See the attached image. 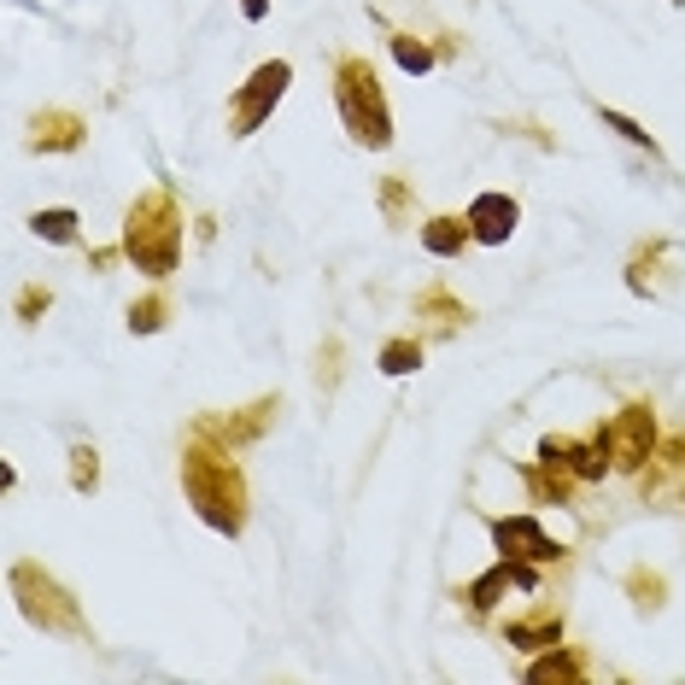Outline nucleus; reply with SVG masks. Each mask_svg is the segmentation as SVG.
Wrapping results in <instances>:
<instances>
[{"instance_id": "nucleus-1", "label": "nucleus", "mask_w": 685, "mask_h": 685, "mask_svg": "<svg viewBox=\"0 0 685 685\" xmlns=\"http://www.w3.org/2000/svg\"><path fill=\"white\" fill-rule=\"evenodd\" d=\"M340 106H346V123H351V135H358V141H369V147H387V141H392L376 71L358 65V59H346V65H340Z\"/></svg>"}, {"instance_id": "nucleus-12", "label": "nucleus", "mask_w": 685, "mask_h": 685, "mask_svg": "<svg viewBox=\"0 0 685 685\" xmlns=\"http://www.w3.org/2000/svg\"><path fill=\"white\" fill-rule=\"evenodd\" d=\"M604 123H610V130H621V135H627L633 147H651V130H638L633 117H621V112H604Z\"/></svg>"}, {"instance_id": "nucleus-11", "label": "nucleus", "mask_w": 685, "mask_h": 685, "mask_svg": "<svg viewBox=\"0 0 685 685\" xmlns=\"http://www.w3.org/2000/svg\"><path fill=\"white\" fill-rule=\"evenodd\" d=\"M528 679H580V662L574 656H545V662H533Z\"/></svg>"}, {"instance_id": "nucleus-2", "label": "nucleus", "mask_w": 685, "mask_h": 685, "mask_svg": "<svg viewBox=\"0 0 685 685\" xmlns=\"http://www.w3.org/2000/svg\"><path fill=\"white\" fill-rule=\"evenodd\" d=\"M287 76H294V65H287V59H276V65H258V71H253V82H246V89L235 94V135H253V130H258L264 112L287 94Z\"/></svg>"}, {"instance_id": "nucleus-3", "label": "nucleus", "mask_w": 685, "mask_h": 685, "mask_svg": "<svg viewBox=\"0 0 685 685\" xmlns=\"http://www.w3.org/2000/svg\"><path fill=\"white\" fill-rule=\"evenodd\" d=\"M492 539L504 545V556H515V563H551V556H563V551H556L545 533H539V522H528V515L492 522Z\"/></svg>"}, {"instance_id": "nucleus-14", "label": "nucleus", "mask_w": 685, "mask_h": 685, "mask_svg": "<svg viewBox=\"0 0 685 685\" xmlns=\"http://www.w3.org/2000/svg\"><path fill=\"white\" fill-rule=\"evenodd\" d=\"M241 12H246V18H264V12H269V0H241Z\"/></svg>"}, {"instance_id": "nucleus-7", "label": "nucleus", "mask_w": 685, "mask_h": 685, "mask_svg": "<svg viewBox=\"0 0 685 685\" xmlns=\"http://www.w3.org/2000/svg\"><path fill=\"white\" fill-rule=\"evenodd\" d=\"M30 228H35L41 241H59V246H65V241H76V212H65V205H59V212H35Z\"/></svg>"}, {"instance_id": "nucleus-13", "label": "nucleus", "mask_w": 685, "mask_h": 685, "mask_svg": "<svg viewBox=\"0 0 685 685\" xmlns=\"http://www.w3.org/2000/svg\"><path fill=\"white\" fill-rule=\"evenodd\" d=\"M159 310H164V305H159V299H147L141 310H130V328H141V335H147V328H159V323H164Z\"/></svg>"}, {"instance_id": "nucleus-6", "label": "nucleus", "mask_w": 685, "mask_h": 685, "mask_svg": "<svg viewBox=\"0 0 685 685\" xmlns=\"http://www.w3.org/2000/svg\"><path fill=\"white\" fill-rule=\"evenodd\" d=\"M463 241H469V223H457V217H433L422 228V246H428V253H440V258L463 253Z\"/></svg>"}, {"instance_id": "nucleus-4", "label": "nucleus", "mask_w": 685, "mask_h": 685, "mask_svg": "<svg viewBox=\"0 0 685 685\" xmlns=\"http://www.w3.org/2000/svg\"><path fill=\"white\" fill-rule=\"evenodd\" d=\"M515 217H522V212H515L510 194H481L469 205V235L487 241V246H504L515 235Z\"/></svg>"}, {"instance_id": "nucleus-10", "label": "nucleus", "mask_w": 685, "mask_h": 685, "mask_svg": "<svg viewBox=\"0 0 685 685\" xmlns=\"http://www.w3.org/2000/svg\"><path fill=\"white\" fill-rule=\"evenodd\" d=\"M392 59H399L405 71H428L433 65V53L422 48V41H410V35H392Z\"/></svg>"}, {"instance_id": "nucleus-9", "label": "nucleus", "mask_w": 685, "mask_h": 685, "mask_svg": "<svg viewBox=\"0 0 685 685\" xmlns=\"http://www.w3.org/2000/svg\"><path fill=\"white\" fill-rule=\"evenodd\" d=\"M417 364H422V346H410V340H392V346L381 351V369H387V376H410Z\"/></svg>"}, {"instance_id": "nucleus-8", "label": "nucleus", "mask_w": 685, "mask_h": 685, "mask_svg": "<svg viewBox=\"0 0 685 685\" xmlns=\"http://www.w3.org/2000/svg\"><path fill=\"white\" fill-rule=\"evenodd\" d=\"M556 633H563V621H515L510 627V645H522V651H545V645H556Z\"/></svg>"}, {"instance_id": "nucleus-5", "label": "nucleus", "mask_w": 685, "mask_h": 685, "mask_svg": "<svg viewBox=\"0 0 685 685\" xmlns=\"http://www.w3.org/2000/svg\"><path fill=\"white\" fill-rule=\"evenodd\" d=\"M651 440H656L651 410H627V417H621V446H615L621 469H638V463H645V457H651Z\"/></svg>"}]
</instances>
